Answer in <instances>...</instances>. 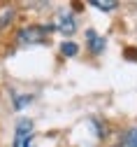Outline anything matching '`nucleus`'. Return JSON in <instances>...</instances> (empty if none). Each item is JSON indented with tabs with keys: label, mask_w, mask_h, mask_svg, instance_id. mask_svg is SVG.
I'll return each instance as SVG.
<instances>
[{
	"label": "nucleus",
	"mask_w": 137,
	"mask_h": 147,
	"mask_svg": "<svg viewBox=\"0 0 137 147\" xmlns=\"http://www.w3.org/2000/svg\"><path fill=\"white\" fill-rule=\"evenodd\" d=\"M49 30L51 28H37V26L26 28V30L19 33V42H21V45H35V42H40L44 38V33H49Z\"/></svg>",
	"instance_id": "obj_1"
},
{
	"label": "nucleus",
	"mask_w": 137,
	"mask_h": 147,
	"mask_svg": "<svg viewBox=\"0 0 137 147\" xmlns=\"http://www.w3.org/2000/svg\"><path fill=\"white\" fill-rule=\"evenodd\" d=\"M30 131H33V124H30V121H26V119H23V121H19V126H16V140H14V147H21V145L30 138V136H28Z\"/></svg>",
	"instance_id": "obj_2"
},
{
	"label": "nucleus",
	"mask_w": 137,
	"mask_h": 147,
	"mask_svg": "<svg viewBox=\"0 0 137 147\" xmlns=\"http://www.w3.org/2000/svg\"><path fill=\"white\" fill-rule=\"evenodd\" d=\"M86 38H88V42H91V51H93V54H100V51L105 49V40L100 38V35H95L93 30L86 33Z\"/></svg>",
	"instance_id": "obj_3"
},
{
	"label": "nucleus",
	"mask_w": 137,
	"mask_h": 147,
	"mask_svg": "<svg viewBox=\"0 0 137 147\" xmlns=\"http://www.w3.org/2000/svg\"><path fill=\"white\" fill-rule=\"evenodd\" d=\"M74 19H72V16L70 14H63L61 16V21H58V30H63L65 35H70V33H74Z\"/></svg>",
	"instance_id": "obj_4"
},
{
	"label": "nucleus",
	"mask_w": 137,
	"mask_h": 147,
	"mask_svg": "<svg viewBox=\"0 0 137 147\" xmlns=\"http://www.w3.org/2000/svg\"><path fill=\"white\" fill-rule=\"evenodd\" d=\"M91 5H93V7H98V9H102V12H109V9H114V7H116L114 0H91Z\"/></svg>",
	"instance_id": "obj_5"
},
{
	"label": "nucleus",
	"mask_w": 137,
	"mask_h": 147,
	"mask_svg": "<svg viewBox=\"0 0 137 147\" xmlns=\"http://www.w3.org/2000/svg\"><path fill=\"white\" fill-rule=\"evenodd\" d=\"M61 51H63V56H77V51H79V49H77L74 42H63L61 45Z\"/></svg>",
	"instance_id": "obj_6"
},
{
	"label": "nucleus",
	"mask_w": 137,
	"mask_h": 147,
	"mask_svg": "<svg viewBox=\"0 0 137 147\" xmlns=\"http://www.w3.org/2000/svg\"><path fill=\"white\" fill-rule=\"evenodd\" d=\"M123 147H137V128H130L126 140H123Z\"/></svg>",
	"instance_id": "obj_7"
},
{
	"label": "nucleus",
	"mask_w": 137,
	"mask_h": 147,
	"mask_svg": "<svg viewBox=\"0 0 137 147\" xmlns=\"http://www.w3.org/2000/svg\"><path fill=\"white\" fill-rule=\"evenodd\" d=\"M23 145H26V147H33V142H30V138H28V140H26Z\"/></svg>",
	"instance_id": "obj_8"
}]
</instances>
